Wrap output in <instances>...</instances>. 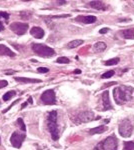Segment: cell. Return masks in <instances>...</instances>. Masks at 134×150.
I'll return each instance as SVG.
<instances>
[{
    "instance_id": "6da1fadb",
    "label": "cell",
    "mask_w": 134,
    "mask_h": 150,
    "mask_svg": "<svg viewBox=\"0 0 134 150\" xmlns=\"http://www.w3.org/2000/svg\"><path fill=\"white\" fill-rule=\"evenodd\" d=\"M133 89L127 86H118L113 89V97L118 105L124 104L125 102L131 100Z\"/></svg>"
},
{
    "instance_id": "7a4b0ae2",
    "label": "cell",
    "mask_w": 134,
    "mask_h": 150,
    "mask_svg": "<svg viewBox=\"0 0 134 150\" xmlns=\"http://www.w3.org/2000/svg\"><path fill=\"white\" fill-rule=\"evenodd\" d=\"M47 127L51 134V137L54 141L59 139V128L57 125V111L52 110L47 116Z\"/></svg>"
},
{
    "instance_id": "3957f363",
    "label": "cell",
    "mask_w": 134,
    "mask_h": 150,
    "mask_svg": "<svg viewBox=\"0 0 134 150\" xmlns=\"http://www.w3.org/2000/svg\"><path fill=\"white\" fill-rule=\"evenodd\" d=\"M32 50L35 52V54L40 57H44V58H50L55 55L54 49L47 46V45L40 44V43H33Z\"/></svg>"
},
{
    "instance_id": "277c9868",
    "label": "cell",
    "mask_w": 134,
    "mask_h": 150,
    "mask_svg": "<svg viewBox=\"0 0 134 150\" xmlns=\"http://www.w3.org/2000/svg\"><path fill=\"white\" fill-rule=\"evenodd\" d=\"M118 140L115 136H109L98 143L93 150H117Z\"/></svg>"
},
{
    "instance_id": "5b68a950",
    "label": "cell",
    "mask_w": 134,
    "mask_h": 150,
    "mask_svg": "<svg viewBox=\"0 0 134 150\" xmlns=\"http://www.w3.org/2000/svg\"><path fill=\"white\" fill-rule=\"evenodd\" d=\"M118 131H119V134L122 137H129L132 134V132H133V124L128 119L123 120V121L119 124Z\"/></svg>"
},
{
    "instance_id": "8992f818",
    "label": "cell",
    "mask_w": 134,
    "mask_h": 150,
    "mask_svg": "<svg viewBox=\"0 0 134 150\" xmlns=\"http://www.w3.org/2000/svg\"><path fill=\"white\" fill-rule=\"evenodd\" d=\"M94 119V113L92 111H81L74 117L73 122L75 124L87 123Z\"/></svg>"
},
{
    "instance_id": "52a82bcc",
    "label": "cell",
    "mask_w": 134,
    "mask_h": 150,
    "mask_svg": "<svg viewBox=\"0 0 134 150\" xmlns=\"http://www.w3.org/2000/svg\"><path fill=\"white\" fill-rule=\"evenodd\" d=\"M41 101L43 102V104L45 105H53L56 103V96H55V92L52 89L45 90L40 97Z\"/></svg>"
},
{
    "instance_id": "ba28073f",
    "label": "cell",
    "mask_w": 134,
    "mask_h": 150,
    "mask_svg": "<svg viewBox=\"0 0 134 150\" xmlns=\"http://www.w3.org/2000/svg\"><path fill=\"white\" fill-rule=\"evenodd\" d=\"M26 138V134L20 133L19 131H14L10 137V143L13 147L15 148H20L22 146L23 141Z\"/></svg>"
},
{
    "instance_id": "9c48e42d",
    "label": "cell",
    "mask_w": 134,
    "mask_h": 150,
    "mask_svg": "<svg viewBox=\"0 0 134 150\" xmlns=\"http://www.w3.org/2000/svg\"><path fill=\"white\" fill-rule=\"evenodd\" d=\"M10 30H12L15 34L17 35H23L27 32L29 26L28 23H19V22H13L9 25Z\"/></svg>"
},
{
    "instance_id": "30bf717a",
    "label": "cell",
    "mask_w": 134,
    "mask_h": 150,
    "mask_svg": "<svg viewBox=\"0 0 134 150\" xmlns=\"http://www.w3.org/2000/svg\"><path fill=\"white\" fill-rule=\"evenodd\" d=\"M96 20H97V18L93 15H85V16L80 15L75 18V21L83 23V24H92V23H95Z\"/></svg>"
},
{
    "instance_id": "8fae6325",
    "label": "cell",
    "mask_w": 134,
    "mask_h": 150,
    "mask_svg": "<svg viewBox=\"0 0 134 150\" xmlns=\"http://www.w3.org/2000/svg\"><path fill=\"white\" fill-rule=\"evenodd\" d=\"M102 101H103V109L104 110H109L112 109V105H111V102H110L109 99V93H108V90L104 91L102 93Z\"/></svg>"
},
{
    "instance_id": "7c38bea8",
    "label": "cell",
    "mask_w": 134,
    "mask_h": 150,
    "mask_svg": "<svg viewBox=\"0 0 134 150\" xmlns=\"http://www.w3.org/2000/svg\"><path fill=\"white\" fill-rule=\"evenodd\" d=\"M30 34L32 35L33 37H35V38L37 39H41L43 38V36H44V31H43L42 28H40V27H32L30 30Z\"/></svg>"
},
{
    "instance_id": "4fadbf2b",
    "label": "cell",
    "mask_w": 134,
    "mask_h": 150,
    "mask_svg": "<svg viewBox=\"0 0 134 150\" xmlns=\"http://www.w3.org/2000/svg\"><path fill=\"white\" fill-rule=\"evenodd\" d=\"M0 56H9L15 57V53L11 51L6 45L0 44Z\"/></svg>"
},
{
    "instance_id": "5bb4252c",
    "label": "cell",
    "mask_w": 134,
    "mask_h": 150,
    "mask_svg": "<svg viewBox=\"0 0 134 150\" xmlns=\"http://www.w3.org/2000/svg\"><path fill=\"white\" fill-rule=\"evenodd\" d=\"M15 81L20 82V83H40V82H42V80L26 77H15Z\"/></svg>"
},
{
    "instance_id": "9a60e30c",
    "label": "cell",
    "mask_w": 134,
    "mask_h": 150,
    "mask_svg": "<svg viewBox=\"0 0 134 150\" xmlns=\"http://www.w3.org/2000/svg\"><path fill=\"white\" fill-rule=\"evenodd\" d=\"M89 6L96 10H106V5L102 1H91L89 2Z\"/></svg>"
},
{
    "instance_id": "2e32d148",
    "label": "cell",
    "mask_w": 134,
    "mask_h": 150,
    "mask_svg": "<svg viewBox=\"0 0 134 150\" xmlns=\"http://www.w3.org/2000/svg\"><path fill=\"white\" fill-rule=\"evenodd\" d=\"M107 130V127L104 125L101 126H97V127H94L92 129L89 130V134L90 135H95V134H100V133H103Z\"/></svg>"
},
{
    "instance_id": "e0dca14e",
    "label": "cell",
    "mask_w": 134,
    "mask_h": 150,
    "mask_svg": "<svg viewBox=\"0 0 134 150\" xmlns=\"http://www.w3.org/2000/svg\"><path fill=\"white\" fill-rule=\"evenodd\" d=\"M123 38L125 39H134V27L133 28L125 29L121 32Z\"/></svg>"
},
{
    "instance_id": "ac0fdd59",
    "label": "cell",
    "mask_w": 134,
    "mask_h": 150,
    "mask_svg": "<svg viewBox=\"0 0 134 150\" xmlns=\"http://www.w3.org/2000/svg\"><path fill=\"white\" fill-rule=\"evenodd\" d=\"M106 44L104 42H97V43H95L94 44V46H93V50L95 51V52H97V53H100V52H102V51H104L106 49Z\"/></svg>"
},
{
    "instance_id": "d6986e66",
    "label": "cell",
    "mask_w": 134,
    "mask_h": 150,
    "mask_svg": "<svg viewBox=\"0 0 134 150\" xmlns=\"http://www.w3.org/2000/svg\"><path fill=\"white\" fill-rule=\"evenodd\" d=\"M81 44H83V40H81V39H75V40H72L71 42L68 43V44L66 45V47L68 49H73L75 48V47H78Z\"/></svg>"
},
{
    "instance_id": "ffe728a7",
    "label": "cell",
    "mask_w": 134,
    "mask_h": 150,
    "mask_svg": "<svg viewBox=\"0 0 134 150\" xmlns=\"http://www.w3.org/2000/svg\"><path fill=\"white\" fill-rule=\"evenodd\" d=\"M15 95H16V92H15L14 90H10V91L6 92V93L3 95L2 99H3V101H8V100H10L11 98L14 97Z\"/></svg>"
},
{
    "instance_id": "44dd1931",
    "label": "cell",
    "mask_w": 134,
    "mask_h": 150,
    "mask_svg": "<svg viewBox=\"0 0 134 150\" xmlns=\"http://www.w3.org/2000/svg\"><path fill=\"white\" fill-rule=\"evenodd\" d=\"M120 61V59L118 58V57H116V58H112V59H109V60L105 61L104 62V64L106 65V66H111V65H116L118 64Z\"/></svg>"
},
{
    "instance_id": "7402d4cb",
    "label": "cell",
    "mask_w": 134,
    "mask_h": 150,
    "mask_svg": "<svg viewBox=\"0 0 134 150\" xmlns=\"http://www.w3.org/2000/svg\"><path fill=\"white\" fill-rule=\"evenodd\" d=\"M124 149L125 150H134V142H132V141L124 142Z\"/></svg>"
},
{
    "instance_id": "603a6c76",
    "label": "cell",
    "mask_w": 134,
    "mask_h": 150,
    "mask_svg": "<svg viewBox=\"0 0 134 150\" xmlns=\"http://www.w3.org/2000/svg\"><path fill=\"white\" fill-rule=\"evenodd\" d=\"M115 74V72H114V70H110V71H107V72L103 73V74L101 75V78H103V79H106V78H110L112 77L113 75Z\"/></svg>"
},
{
    "instance_id": "cb8c5ba5",
    "label": "cell",
    "mask_w": 134,
    "mask_h": 150,
    "mask_svg": "<svg viewBox=\"0 0 134 150\" xmlns=\"http://www.w3.org/2000/svg\"><path fill=\"white\" fill-rule=\"evenodd\" d=\"M17 123L19 124V126H20V129L22 130V131H26V125H25L24 121H23L22 118H18L17 119Z\"/></svg>"
},
{
    "instance_id": "d4e9b609",
    "label": "cell",
    "mask_w": 134,
    "mask_h": 150,
    "mask_svg": "<svg viewBox=\"0 0 134 150\" xmlns=\"http://www.w3.org/2000/svg\"><path fill=\"white\" fill-rule=\"evenodd\" d=\"M56 61L60 64H67V63L70 62V60L67 57H59V58H57Z\"/></svg>"
},
{
    "instance_id": "484cf974",
    "label": "cell",
    "mask_w": 134,
    "mask_h": 150,
    "mask_svg": "<svg viewBox=\"0 0 134 150\" xmlns=\"http://www.w3.org/2000/svg\"><path fill=\"white\" fill-rule=\"evenodd\" d=\"M20 14H21V18L22 19H29L31 17V13L26 12V11H23V12H21Z\"/></svg>"
},
{
    "instance_id": "4316f807",
    "label": "cell",
    "mask_w": 134,
    "mask_h": 150,
    "mask_svg": "<svg viewBox=\"0 0 134 150\" xmlns=\"http://www.w3.org/2000/svg\"><path fill=\"white\" fill-rule=\"evenodd\" d=\"M19 101H20V98H19V99H17V100H16V101H14V102H13V103H12V104H11V105H9V106H8V107H7V108H6V109H4V110H3V111H2V112H3V113H6V112H7V111H8V110H9V109H11V107H12V106H14V105H15V104H16V103H18V102H19Z\"/></svg>"
},
{
    "instance_id": "83f0119b",
    "label": "cell",
    "mask_w": 134,
    "mask_h": 150,
    "mask_svg": "<svg viewBox=\"0 0 134 150\" xmlns=\"http://www.w3.org/2000/svg\"><path fill=\"white\" fill-rule=\"evenodd\" d=\"M37 71L39 73H47L49 71V69L46 68V67H39V68H37Z\"/></svg>"
},
{
    "instance_id": "f1b7e54d",
    "label": "cell",
    "mask_w": 134,
    "mask_h": 150,
    "mask_svg": "<svg viewBox=\"0 0 134 150\" xmlns=\"http://www.w3.org/2000/svg\"><path fill=\"white\" fill-rule=\"evenodd\" d=\"M0 17H1V18H4L5 20H8L9 14L7 12H0Z\"/></svg>"
},
{
    "instance_id": "f546056e",
    "label": "cell",
    "mask_w": 134,
    "mask_h": 150,
    "mask_svg": "<svg viewBox=\"0 0 134 150\" xmlns=\"http://www.w3.org/2000/svg\"><path fill=\"white\" fill-rule=\"evenodd\" d=\"M7 85H8V82L6 80H0V89L1 88H5Z\"/></svg>"
},
{
    "instance_id": "4dcf8cb0",
    "label": "cell",
    "mask_w": 134,
    "mask_h": 150,
    "mask_svg": "<svg viewBox=\"0 0 134 150\" xmlns=\"http://www.w3.org/2000/svg\"><path fill=\"white\" fill-rule=\"evenodd\" d=\"M70 14H63V15H56V16H52L50 18H66V17H70Z\"/></svg>"
},
{
    "instance_id": "1f68e13d",
    "label": "cell",
    "mask_w": 134,
    "mask_h": 150,
    "mask_svg": "<svg viewBox=\"0 0 134 150\" xmlns=\"http://www.w3.org/2000/svg\"><path fill=\"white\" fill-rule=\"evenodd\" d=\"M108 31H109V28H102L99 30V33L100 34H105V33H107Z\"/></svg>"
},
{
    "instance_id": "d6a6232c",
    "label": "cell",
    "mask_w": 134,
    "mask_h": 150,
    "mask_svg": "<svg viewBox=\"0 0 134 150\" xmlns=\"http://www.w3.org/2000/svg\"><path fill=\"white\" fill-rule=\"evenodd\" d=\"M1 17H0V31H3L5 29V27H4V24H3V21L1 20Z\"/></svg>"
},
{
    "instance_id": "836d02e7",
    "label": "cell",
    "mask_w": 134,
    "mask_h": 150,
    "mask_svg": "<svg viewBox=\"0 0 134 150\" xmlns=\"http://www.w3.org/2000/svg\"><path fill=\"white\" fill-rule=\"evenodd\" d=\"M15 72H16V71H14V70H6L5 71V74L6 75H12V74H14Z\"/></svg>"
},
{
    "instance_id": "e575fe53",
    "label": "cell",
    "mask_w": 134,
    "mask_h": 150,
    "mask_svg": "<svg viewBox=\"0 0 134 150\" xmlns=\"http://www.w3.org/2000/svg\"><path fill=\"white\" fill-rule=\"evenodd\" d=\"M74 73H76V74H80V73H81V70H80V69H75V70H74Z\"/></svg>"
},
{
    "instance_id": "d590c367",
    "label": "cell",
    "mask_w": 134,
    "mask_h": 150,
    "mask_svg": "<svg viewBox=\"0 0 134 150\" xmlns=\"http://www.w3.org/2000/svg\"><path fill=\"white\" fill-rule=\"evenodd\" d=\"M57 3H58L59 5H61V4H66L67 2H66V1H58Z\"/></svg>"
},
{
    "instance_id": "8d00e7d4",
    "label": "cell",
    "mask_w": 134,
    "mask_h": 150,
    "mask_svg": "<svg viewBox=\"0 0 134 150\" xmlns=\"http://www.w3.org/2000/svg\"><path fill=\"white\" fill-rule=\"evenodd\" d=\"M28 103H30V104H32V103H33V99H32V97H29V98H28Z\"/></svg>"
},
{
    "instance_id": "74e56055",
    "label": "cell",
    "mask_w": 134,
    "mask_h": 150,
    "mask_svg": "<svg viewBox=\"0 0 134 150\" xmlns=\"http://www.w3.org/2000/svg\"><path fill=\"white\" fill-rule=\"evenodd\" d=\"M26 105H27V101H26V102H24V103L22 104V106H21V108H22V109H23V108H25V107H26Z\"/></svg>"
},
{
    "instance_id": "f35d334b",
    "label": "cell",
    "mask_w": 134,
    "mask_h": 150,
    "mask_svg": "<svg viewBox=\"0 0 134 150\" xmlns=\"http://www.w3.org/2000/svg\"><path fill=\"white\" fill-rule=\"evenodd\" d=\"M0 144H1V141H0Z\"/></svg>"
}]
</instances>
